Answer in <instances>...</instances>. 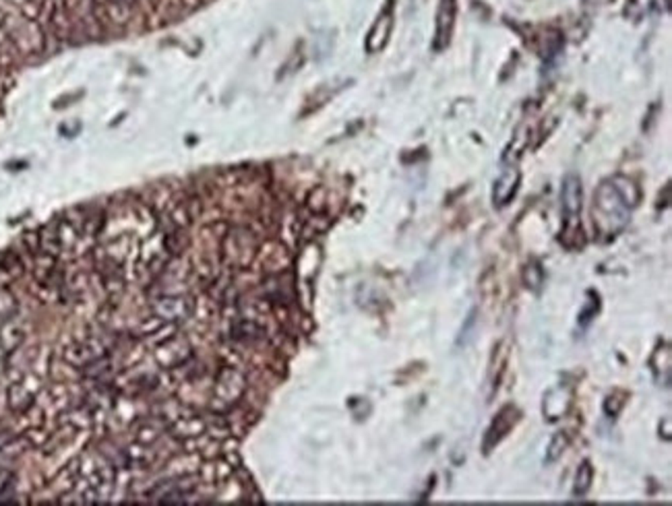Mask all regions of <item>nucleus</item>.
Returning <instances> with one entry per match:
<instances>
[{"mask_svg": "<svg viewBox=\"0 0 672 506\" xmlns=\"http://www.w3.org/2000/svg\"><path fill=\"white\" fill-rule=\"evenodd\" d=\"M639 192L627 178L604 182L594 199V223L602 233H614L629 221V209L637 203Z\"/></svg>", "mask_w": 672, "mask_h": 506, "instance_id": "1", "label": "nucleus"}, {"mask_svg": "<svg viewBox=\"0 0 672 506\" xmlns=\"http://www.w3.org/2000/svg\"><path fill=\"white\" fill-rule=\"evenodd\" d=\"M391 27H393V13H391V5L385 9V13L377 19V23L373 25L371 29V36L366 40V48L369 52H379L387 40H389V34H391Z\"/></svg>", "mask_w": 672, "mask_h": 506, "instance_id": "2", "label": "nucleus"}, {"mask_svg": "<svg viewBox=\"0 0 672 506\" xmlns=\"http://www.w3.org/2000/svg\"><path fill=\"white\" fill-rule=\"evenodd\" d=\"M453 17H456V3L453 0H443L440 9H438V21H436V42H434L436 50H440L447 42H449Z\"/></svg>", "mask_w": 672, "mask_h": 506, "instance_id": "3", "label": "nucleus"}, {"mask_svg": "<svg viewBox=\"0 0 672 506\" xmlns=\"http://www.w3.org/2000/svg\"><path fill=\"white\" fill-rule=\"evenodd\" d=\"M582 209V182L577 176H569L563 184V211L567 219H575Z\"/></svg>", "mask_w": 672, "mask_h": 506, "instance_id": "4", "label": "nucleus"}, {"mask_svg": "<svg viewBox=\"0 0 672 506\" xmlns=\"http://www.w3.org/2000/svg\"><path fill=\"white\" fill-rule=\"evenodd\" d=\"M515 186H517V172H505L503 178L497 182L495 199L499 203H507L511 199V194L515 192Z\"/></svg>", "mask_w": 672, "mask_h": 506, "instance_id": "5", "label": "nucleus"}, {"mask_svg": "<svg viewBox=\"0 0 672 506\" xmlns=\"http://www.w3.org/2000/svg\"><path fill=\"white\" fill-rule=\"evenodd\" d=\"M515 424V412L509 407V409H505L501 416H499V426L495 424L493 428H490V436H488V446L493 444V442H499L501 440V436H505L507 434V430L511 428Z\"/></svg>", "mask_w": 672, "mask_h": 506, "instance_id": "6", "label": "nucleus"}, {"mask_svg": "<svg viewBox=\"0 0 672 506\" xmlns=\"http://www.w3.org/2000/svg\"><path fill=\"white\" fill-rule=\"evenodd\" d=\"M592 477H594V471H592V465L590 463H584V467L580 469L577 473V483H575V496H584L590 485H592Z\"/></svg>", "mask_w": 672, "mask_h": 506, "instance_id": "7", "label": "nucleus"}, {"mask_svg": "<svg viewBox=\"0 0 672 506\" xmlns=\"http://www.w3.org/2000/svg\"><path fill=\"white\" fill-rule=\"evenodd\" d=\"M565 446H567V436H563V434L554 436V440H552V444H550V451H548V455H546V461H548V463L556 461L558 457L563 455Z\"/></svg>", "mask_w": 672, "mask_h": 506, "instance_id": "8", "label": "nucleus"}]
</instances>
